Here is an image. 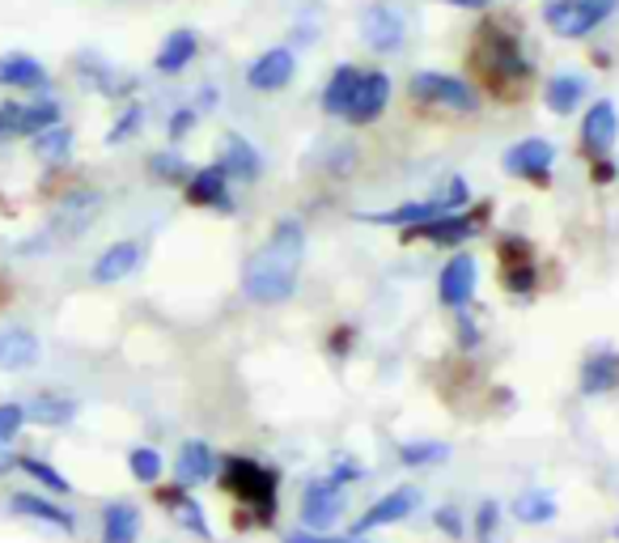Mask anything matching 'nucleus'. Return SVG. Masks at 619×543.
<instances>
[{
  "label": "nucleus",
  "mask_w": 619,
  "mask_h": 543,
  "mask_svg": "<svg viewBox=\"0 0 619 543\" xmlns=\"http://www.w3.org/2000/svg\"><path fill=\"white\" fill-rule=\"evenodd\" d=\"M421 502V493L416 488H390L387 497H378V502L369 505L356 522H352V535H369V531H378V527H390V522H403L412 509Z\"/></svg>",
  "instance_id": "obj_17"
},
{
  "label": "nucleus",
  "mask_w": 619,
  "mask_h": 543,
  "mask_svg": "<svg viewBox=\"0 0 619 543\" xmlns=\"http://www.w3.org/2000/svg\"><path fill=\"white\" fill-rule=\"evenodd\" d=\"M356 480H365V467L352 463V459H336V467H331V484H356Z\"/></svg>",
  "instance_id": "obj_42"
},
{
  "label": "nucleus",
  "mask_w": 619,
  "mask_h": 543,
  "mask_svg": "<svg viewBox=\"0 0 619 543\" xmlns=\"http://www.w3.org/2000/svg\"><path fill=\"white\" fill-rule=\"evenodd\" d=\"M302 260H306V226L298 217H280L268 242L251 251V260L242 264V293L259 306L289 302L302 280Z\"/></svg>",
  "instance_id": "obj_1"
},
{
  "label": "nucleus",
  "mask_w": 619,
  "mask_h": 543,
  "mask_svg": "<svg viewBox=\"0 0 619 543\" xmlns=\"http://www.w3.org/2000/svg\"><path fill=\"white\" fill-rule=\"evenodd\" d=\"M69 149H73V128H64V123H51L35 136V154L43 161H64Z\"/></svg>",
  "instance_id": "obj_33"
},
{
  "label": "nucleus",
  "mask_w": 619,
  "mask_h": 543,
  "mask_svg": "<svg viewBox=\"0 0 619 543\" xmlns=\"http://www.w3.org/2000/svg\"><path fill=\"white\" fill-rule=\"evenodd\" d=\"M17 111H22V102H4L0 107V136H17Z\"/></svg>",
  "instance_id": "obj_45"
},
{
  "label": "nucleus",
  "mask_w": 619,
  "mask_h": 543,
  "mask_svg": "<svg viewBox=\"0 0 619 543\" xmlns=\"http://www.w3.org/2000/svg\"><path fill=\"white\" fill-rule=\"evenodd\" d=\"M141 540V509L128 502L102 505V543H136Z\"/></svg>",
  "instance_id": "obj_26"
},
{
  "label": "nucleus",
  "mask_w": 619,
  "mask_h": 543,
  "mask_svg": "<svg viewBox=\"0 0 619 543\" xmlns=\"http://www.w3.org/2000/svg\"><path fill=\"white\" fill-rule=\"evenodd\" d=\"M31 417H26V408L22 403H0V450L22 433V425H26Z\"/></svg>",
  "instance_id": "obj_39"
},
{
  "label": "nucleus",
  "mask_w": 619,
  "mask_h": 543,
  "mask_svg": "<svg viewBox=\"0 0 619 543\" xmlns=\"http://www.w3.org/2000/svg\"><path fill=\"white\" fill-rule=\"evenodd\" d=\"M344 509H349L344 488L331 484V480H310L302 488V527L306 531H327Z\"/></svg>",
  "instance_id": "obj_11"
},
{
  "label": "nucleus",
  "mask_w": 619,
  "mask_h": 543,
  "mask_svg": "<svg viewBox=\"0 0 619 543\" xmlns=\"http://www.w3.org/2000/svg\"><path fill=\"white\" fill-rule=\"evenodd\" d=\"M128 467H132V475H136L141 484H157V480H161V455H157L154 446H136V450L128 455Z\"/></svg>",
  "instance_id": "obj_37"
},
{
  "label": "nucleus",
  "mask_w": 619,
  "mask_h": 543,
  "mask_svg": "<svg viewBox=\"0 0 619 543\" xmlns=\"http://www.w3.org/2000/svg\"><path fill=\"white\" fill-rule=\"evenodd\" d=\"M619 136V111L616 102H590V111L581 116V154L607 157V149Z\"/></svg>",
  "instance_id": "obj_15"
},
{
  "label": "nucleus",
  "mask_w": 619,
  "mask_h": 543,
  "mask_svg": "<svg viewBox=\"0 0 619 543\" xmlns=\"http://www.w3.org/2000/svg\"><path fill=\"white\" fill-rule=\"evenodd\" d=\"M446 4H459V9H488L493 0H446Z\"/></svg>",
  "instance_id": "obj_49"
},
{
  "label": "nucleus",
  "mask_w": 619,
  "mask_h": 543,
  "mask_svg": "<svg viewBox=\"0 0 619 543\" xmlns=\"http://www.w3.org/2000/svg\"><path fill=\"white\" fill-rule=\"evenodd\" d=\"M26 417H31L35 425H69V421L77 417V399H69V395H39V399L26 408Z\"/></svg>",
  "instance_id": "obj_30"
},
{
  "label": "nucleus",
  "mask_w": 619,
  "mask_h": 543,
  "mask_svg": "<svg viewBox=\"0 0 619 543\" xmlns=\"http://www.w3.org/2000/svg\"><path fill=\"white\" fill-rule=\"evenodd\" d=\"M217 166H221V174H226L230 183H259V174H264V157H259V149H255L246 136H238V132L226 136Z\"/></svg>",
  "instance_id": "obj_19"
},
{
  "label": "nucleus",
  "mask_w": 619,
  "mask_h": 543,
  "mask_svg": "<svg viewBox=\"0 0 619 543\" xmlns=\"http://www.w3.org/2000/svg\"><path fill=\"white\" fill-rule=\"evenodd\" d=\"M619 387V357L616 352H594L581 365V395H607Z\"/></svg>",
  "instance_id": "obj_29"
},
{
  "label": "nucleus",
  "mask_w": 619,
  "mask_h": 543,
  "mask_svg": "<svg viewBox=\"0 0 619 543\" xmlns=\"http://www.w3.org/2000/svg\"><path fill=\"white\" fill-rule=\"evenodd\" d=\"M356 31H361V43H365L369 51L390 56V51H399L403 39H408V17H403V9H395L387 0H374V4L361 9Z\"/></svg>",
  "instance_id": "obj_6"
},
{
  "label": "nucleus",
  "mask_w": 619,
  "mask_h": 543,
  "mask_svg": "<svg viewBox=\"0 0 619 543\" xmlns=\"http://www.w3.org/2000/svg\"><path fill=\"white\" fill-rule=\"evenodd\" d=\"M441 459H450L446 442H408V446H399V463L403 467H428L441 463Z\"/></svg>",
  "instance_id": "obj_35"
},
{
  "label": "nucleus",
  "mask_w": 619,
  "mask_h": 543,
  "mask_svg": "<svg viewBox=\"0 0 619 543\" xmlns=\"http://www.w3.org/2000/svg\"><path fill=\"white\" fill-rule=\"evenodd\" d=\"M446 200H421V204H399V208H387V213H356V221L365 226H421V221H433V217H446Z\"/></svg>",
  "instance_id": "obj_21"
},
{
  "label": "nucleus",
  "mask_w": 619,
  "mask_h": 543,
  "mask_svg": "<svg viewBox=\"0 0 619 543\" xmlns=\"http://www.w3.org/2000/svg\"><path fill=\"white\" fill-rule=\"evenodd\" d=\"M497 522H501V505H497V502H484V505H480V514H475V540H480V543L493 540Z\"/></svg>",
  "instance_id": "obj_40"
},
{
  "label": "nucleus",
  "mask_w": 619,
  "mask_h": 543,
  "mask_svg": "<svg viewBox=\"0 0 619 543\" xmlns=\"http://www.w3.org/2000/svg\"><path fill=\"white\" fill-rule=\"evenodd\" d=\"M616 174H619L616 161H607V157H594V183H598V188H607V183H611Z\"/></svg>",
  "instance_id": "obj_46"
},
{
  "label": "nucleus",
  "mask_w": 619,
  "mask_h": 543,
  "mask_svg": "<svg viewBox=\"0 0 619 543\" xmlns=\"http://www.w3.org/2000/svg\"><path fill=\"white\" fill-rule=\"evenodd\" d=\"M13 514H22V518H39L47 527H56V531H77V518H73V509H60L56 502H47L39 493H13Z\"/></svg>",
  "instance_id": "obj_24"
},
{
  "label": "nucleus",
  "mask_w": 619,
  "mask_h": 543,
  "mask_svg": "<svg viewBox=\"0 0 619 543\" xmlns=\"http://www.w3.org/2000/svg\"><path fill=\"white\" fill-rule=\"evenodd\" d=\"M488 213H471V217H459V213H446V217H433V221H421V226H408L403 230V242H437V246H459L471 233L480 230Z\"/></svg>",
  "instance_id": "obj_12"
},
{
  "label": "nucleus",
  "mask_w": 619,
  "mask_h": 543,
  "mask_svg": "<svg viewBox=\"0 0 619 543\" xmlns=\"http://www.w3.org/2000/svg\"><path fill=\"white\" fill-rule=\"evenodd\" d=\"M585 94H590V81L581 77V73H556V77H547V85H543V98H547V107L556 116H573Z\"/></svg>",
  "instance_id": "obj_23"
},
{
  "label": "nucleus",
  "mask_w": 619,
  "mask_h": 543,
  "mask_svg": "<svg viewBox=\"0 0 619 543\" xmlns=\"http://www.w3.org/2000/svg\"><path fill=\"white\" fill-rule=\"evenodd\" d=\"M433 522H437V531H446L450 540H459V535H463V518H459V509H454V505H441V509L433 514Z\"/></svg>",
  "instance_id": "obj_41"
},
{
  "label": "nucleus",
  "mask_w": 619,
  "mask_h": 543,
  "mask_svg": "<svg viewBox=\"0 0 619 543\" xmlns=\"http://www.w3.org/2000/svg\"><path fill=\"white\" fill-rule=\"evenodd\" d=\"M361 73H365V69H356V64H340V69L331 73V81L323 85V111H327L331 119H344L352 94H356V81H361Z\"/></svg>",
  "instance_id": "obj_28"
},
{
  "label": "nucleus",
  "mask_w": 619,
  "mask_h": 543,
  "mask_svg": "<svg viewBox=\"0 0 619 543\" xmlns=\"http://www.w3.org/2000/svg\"><path fill=\"white\" fill-rule=\"evenodd\" d=\"M480 340H484V336H480V327H475V323H471V318H459V349H480Z\"/></svg>",
  "instance_id": "obj_43"
},
{
  "label": "nucleus",
  "mask_w": 619,
  "mask_h": 543,
  "mask_svg": "<svg viewBox=\"0 0 619 543\" xmlns=\"http://www.w3.org/2000/svg\"><path fill=\"white\" fill-rule=\"evenodd\" d=\"M551 161H556V145H551V141H539V136L518 141L513 149H505V170H509L513 179L535 183V188H547V183H551Z\"/></svg>",
  "instance_id": "obj_10"
},
{
  "label": "nucleus",
  "mask_w": 619,
  "mask_h": 543,
  "mask_svg": "<svg viewBox=\"0 0 619 543\" xmlns=\"http://www.w3.org/2000/svg\"><path fill=\"white\" fill-rule=\"evenodd\" d=\"M408 98L416 107H433V111H454V116H471L480 111V94L459 77H446V73H412L408 81Z\"/></svg>",
  "instance_id": "obj_4"
},
{
  "label": "nucleus",
  "mask_w": 619,
  "mask_h": 543,
  "mask_svg": "<svg viewBox=\"0 0 619 543\" xmlns=\"http://www.w3.org/2000/svg\"><path fill=\"white\" fill-rule=\"evenodd\" d=\"M102 204H107V195L98 192V188H73V192L56 204V217H51V230L47 233L56 242L60 238H77V233H85L102 217Z\"/></svg>",
  "instance_id": "obj_8"
},
{
  "label": "nucleus",
  "mask_w": 619,
  "mask_h": 543,
  "mask_svg": "<svg viewBox=\"0 0 619 543\" xmlns=\"http://www.w3.org/2000/svg\"><path fill=\"white\" fill-rule=\"evenodd\" d=\"M17 467H22L26 475H35L43 488L60 493V497H69V493H73V484H69V480H64V475H60V471H56L51 463H43V459H31V455H22V459H17Z\"/></svg>",
  "instance_id": "obj_36"
},
{
  "label": "nucleus",
  "mask_w": 619,
  "mask_h": 543,
  "mask_svg": "<svg viewBox=\"0 0 619 543\" xmlns=\"http://www.w3.org/2000/svg\"><path fill=\"white\" fill-rule=\"evenodd\" d=\"M195 51H199V39H195L192 31H174V35H166V43H161L154 69L161 77H174V73H183V69L192 64Z\"/></svg>",
  "instance_id": "obj_27"
},
{
  "label": "nucleus",
  "mask_w": 619,
  "mask_h": 543,
  "mask_svg": "<svg viewBox=\"0 0 619 543\" xmlns=\"http://www.w3.org/2000/svg\"><path fill=\"white\" fill-rule=\"evenodd\" d=\"M509 509H513V518H518V522L539 527V522H551V518H556V497H551V493H539V488H531V493L513 497Z\"/></svg>",
  "instance_id": "obj_31"
},
{
  "label": "nucleus",
  "mask_w": 619,
  "mask_h": 543,
  "mask_svg": "<svg viewBox=\"0 0 619 543\" xmlns=\"http://www.w3.org/2000/svg\"><path fill=\"white\" fill-rule=\"evenodd\" d=\"M149 170H154L157 183H187V179H192L187 157L174 154V149H161V154L149 157Z\"/></svg>",
  "instance_id": "obj_34"
},
{
  "label": "nucleus",
  "mask_w": 619,
  "mask_h": 543,
  "mask_svg": "<svg viewBox=\"0 0 619 543\" xmlns=\"http://www.w3.org/2000/svg\"><path fill=\"white\" fill-rule=\"evenodd\" d=\"M17 463V459H13V455H4V450H0V475H4V471H9V467Z\"/></svg>",
  "instance_id": "obj_50"
},
{
  "label": "nucleus",
  "mask_w": 619,
  "mask_h": 543,
  "mask_svg": "<svg viewBox=\"0 0 619 543\" xmlns=\"http://www.w3.org/2000/svg\"><path fill=\"white\" fill-rule=\"evenodd\" d=\"M497 255H501V285L505 293L513 298H531L539 289V264H535V246L518 233H509L497 242Z\"/></svg>",
  "instance_id": "obj_7"
},
{
  "label": "nucleus",
  "mask_w": 619,
  "mask_h": 543,
  "mask_svg": "<svg viewBox=\"0 0 619 543\" xmlns=\"http://www.w3.org/2000/svg\"><path fill=\"white\" fill-rule=\"evenodd\" d=\"M616 9H619V0H551V4H543V22H547L560 39H585V35L598 31Z\"/></svg>",
  "instance_id": "obj_5"
},
{
  "label": "nucleus",
  "mask_w": 619,
  "mask_h": 543,
  "mask_svg": "<svg viewBox=\"0 0 619 543\" xmlns=\"http://www.w3.org/2000/svg\"><path fill=\"white\" fill-rule=\"evenodd\" d=\"M471 73L501 102L526 98V89L535 81V69H531V60L522 51V31L509 26L505 17L480 22L475 26V43H471Z\"/></svg>",
  "instance_id": "obj_2"
},
{
  "label": "nucleus",
  "mask_w": 619,
  "mask_h": 543,
  "mask_svg": "<svg viewBox=\"0 0 619 543\" xmlns=\"http://www.w3.org/2000/svg\"><path fill=\"white\" fill-rule=\"evenodd\" d=\"M327 349L336 352V357H349V352H352V327H336V331H331V345H327Z\"/></svg>",
  "instance_id": "obj_47"
},
{
  "label": "nucleus",
  "mask_w": 619,
  "mask_h": 543,
  "mask_svg": "<svg viewBox=\"0 0 619 543\" xmlns=\"http://www.w3.org/2000/svg\"><path fill=\"white\" fill-rule=\"evenodd\" d=\"M0 85H9V89H39V85H47V69L35 56H26V51H9V56H0Z\"/></svg>",
  "instance_id": "obj_25"
},
{
  "label": "nucleus",
  "mask_w": 619,
  "mask_h": 543,
  "mask_svg": "<svg viewBox=\"0 0 619 543\" xmlns=\"http://www.w3.org/2000/svg\"><path fill=\"white\" fill-rule=\"evenodd\" d=\"M217 484L230 493L242 514H233L238 531H255V527H271L276 518V493H280V471L255 463L246 455H230L221 459Z\"/></svg>",
  "instance_id": "obj_3"
},
{
  "label": "nucleus",
  "mask_w": 619,
  "mask_h": 543,
  "mask_svg": "<svg viewBox=\"0 0 619 543\" xmlns=\"http://www.w3.org/2000/svg\"><path fill=\"white\" fill-rule=\"evenodd\" d=\"M480 264H475V255H454V260H446V268L437 276V298H441V306H450V311H463L466 302H471V293H475V276H480Z\"/></svg>",
  "instance_id": "obj_16"
},
{
  "label": "nucleus",
  "mask_w": 619,
  "mask_h": 543,
  "mask_svg": "<svg viewBox=\"0 0 619 543\" xmlns=\"http://www.w3.org/2000/svg\"><path fill=\"white\" fill-rule=\"evenodd\" d=\"M39 336L26 327H4L0 331V370H31L39 365Z\"/></svg>",
  "instance_id": "obj_22"
},
{
  "label": "nucleus",
  "mask_w": 619,
  "mask_h": 543,
  "mask_svg": "<svg viewBox=\"0 0 619 543\" xmlns=\"http://www.w3.org/2000/svg\"><path fill=\"white\" fill-rule=\"evenodd\" d=\"M284 543H344V540H331V535H318V531H293V535H284Z\"/></svg>",
  "instance_id": "obj_48"
},
{
  "label": "nucleus",
  "mask_w": 619,
  "mask_h": 543,
  "mask_svg": "<svg viewBox=\"0 0 619 543\" xmlns=\"http://www.w3.org/2000/svg\"><path fill=\"white\" fill-rule=\"evenodd\" d=\"M141 264H145V242H141V238H119V242H111V246L94 260L89 280H94V285H119V280H128Z\"/></svg>",
  "instance_id": "obj_13"
},
{
  "label": "nucleus",
  "mask_w": 619,
  "mask_h": 543,
  "mask_svg": "<svg viewBox=\"0 0 619 543\" xmlns=\"http://www.w3.org/2000/svg\"><path fill=\"white\" fill-rule=\"evenodd\" d=\"M293 73H298L293 51H289V47H271V51H264V56L246 69V85L259 89V94H276V89H284V85L293 81Z\"/></svg>",
  "instance_id": "obj_18"
},
{
  "label": "nucleus",
  "mask_w": 619,
  "mask_h": 543,
  "mask_svg": "<svg viewBox=\"0 0 619 543\" xmlns=\"http://www.w3.org/2000/svg\"><path fill=\"white\" fill-rule=\"evenodd\" d=\"M141 123H145V107H141V102H132V107L116 119V128L107 132V145H128V141L141 132Z\"/></svg>",
  "instance_id": "obj_38"
},
{
  "label": "nucleus",
  "mask_w": 619,
  "mask_h": 543,
  "mask_svg": "<svg viewBox=\"0 0 619 543\" xmlns=\"http://www.w3.org/2000/svg\"><path fill=\"white\" fill-rule=\"evenodd\" d=\"M387 102H390V77L383 69H369V73H361V81H356V94H352L349 111H344V123L369 128V123H378V119L387 116Z\"/></svg>",
  "instance_id": "obj_9"
},
{
  "label": "nucleus",
  "mask_w": 619,
  "mask_h": 543,
  "mask_svg": "<svg viewBox=\"0 0 619 543\" xmlns=\"http://www.w3.org/2000/svg\"><path fill=\"white\" fill-rule=\"evenodd\" d=\"M217 471H221V459H217V450L208 446V442H183L179 446V484L183 488H199V484H208V480H217Z\"/></svg>",
  "instance_id": "obj_20"
},
{
  "label": "nucleus",
  "mask_w": 619,
  "mask_h": 543,
  "mask_svg": "<svg viewBox=\"0 0 619 543\" xmlns=\"http://www.w3.org/2000/svg\"><path fill=\"white\" fill-rule=\"evenodd\" d=\"M195 119H199L195 111H174V116H170V136H174V141H183V136L195 128Z\"/></svg>",
  "instance_id": "obj_44"
},
{
  "label": "nucleus",
  "mask_w": 619,
  "mask_h": 543,
  "mask_svg": "<svg viewBox=\"0 0 619 543\" xmlns=\"http://www.w3.org/2000/svg\"><path fill=\"white\" fill-rule=\"evenodd\" d=\"M51 123H60V102L56 98H39V102H22V111H17V136H39L43 128H51Z\"/></svg>",
  "instance_id": "obj_32"
},
{
  "label": "nucleus",
  "mask_w": 619,
  "mask_h": 543,
  "mask_svg": "<svg viewBox=\"0 0 619 543\" xmlns=\"http://www.w3.org/2000/svg\"><path fill=\"white\" fill-rule=\"evenodd\" d=\"M183 200L192 208H217V213H233V195H230V179L221 174V166H204L192 170V179L183 183Z\"/></svg>",
  "instance_id": "obj_14"
}]
</instances>
